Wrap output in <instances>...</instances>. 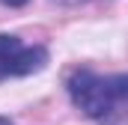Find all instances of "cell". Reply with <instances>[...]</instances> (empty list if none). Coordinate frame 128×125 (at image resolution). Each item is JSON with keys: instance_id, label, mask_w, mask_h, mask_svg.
Segmentation results:
<instances>
[{"instance_id": "4", "label": "cell", "mask_w": 128, "mask_h": 125, "mask_svg": "<svg viewBox=\"0 0 128 125\" xmlns=\"http://www.w3.org/2000/svg\"><path fill=\"white\" fill-rule=\"evenodd\" d=\"M0 125H15V122H12L9 116H0Z\"/></svg>"}, {"instance_id": "2", "label": "cell", "mask_w": 128, "mask_h": 125, "mask_svg": "<svg viewBox=\"0 0 128 125\" xmlns=\"http://www.w3.org/2000/svg\"><path fill=\"white\" fill-rule=\"evenodd\" d=\"M48 66L45 45H24L12 33H0V80L6 78H27Z\"/></svg>"}, {"instance_id": "1", "label": "cell", "mask_w": 128, "mask_h": 125, "mask_svg": "<svg viewBox=\"0 0 128 125\" xmlns=\"http://www.w3.org/2000/svg\"><path fill=\"white\" fill-rule=\"evenodd\" d=\"M66 90H68L72 104L84 116H90L96 122H104L116 113L119 104H128V74L101 78L90 68H74L66 78Z\"/></svg>"}, {"instance_id": "3", "label": "cell", "mask_w": 128, "mask_h": 125, "mask_svg": "<svg viewBox=\"0 0 128 125\" xmlns=\"http://www.w3.org/2000/svg\"><path fill=\"white\" fill-rule=\"evenodd\" d=\"M0 3H3V6H12V9H15V6H24V3H30V0H0Z\"/></svg>"}]
</instances>
